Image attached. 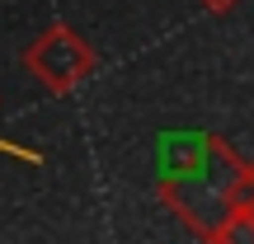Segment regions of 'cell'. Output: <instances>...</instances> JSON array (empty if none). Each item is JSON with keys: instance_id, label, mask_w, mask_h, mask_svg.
<instances>
[{"instance_id": "3957f363", "label": "cell", "mask_w": 254, "mask_h": 244, "mask_svg": "<svg viewBox=\"0 0 254 244\" xmlns=\"http://www.w3.org/2000/svg\"><path fill=\"white\" fill-rule=\"evenodd\" d=\"M245 211H250V221H254V160L245 164Z\"/></svg>"}, {"instance_id": "277c9868", "label": "cell", "mask_w": 254, "mask_h": 244, "mask_svg": "<svg viewBox=\"0 0 254 244\" xmlns=\"http://www.w3.org/2000/svg\"><path fill=\"white\" fill-rule=\"evenodd\" d=\"M198 5H202V9H217V14H221V9H231V5H240V0H198Z\"/></svg>"}, {"instance_id": "6da1fadb", "label": "cell", "mask_w": 254, "mask_h": 244, "mask_svg": "<svg viewBox=\"0 0 254 244\" xmlns=\"http://www.w3.org/2000/svg\"><path fill=\"white\" fill-rule=\"evenodd\" d=\"M155 193L198 240H221L245 202V160L217 132H165L155 141Z\"/></svg>"}, {"instance_id": "7a4b0ae2", "label": "cell", "mask_w": 254, "mask_h": 244, "mask_svg": "<svg viewBox=\"0 0 254 244\" xmlns=\"http://www.w3.org/2000/svg\"><path fill=\"white\" fill-rule=\"evenodd\" d=\"M94 66H99L94 47L85 43L71 24H47L43 33L24 47V71L52 94H71L75 85H85L94 75Z\"/></svg>"}]
</instances>
